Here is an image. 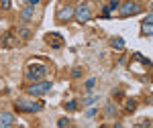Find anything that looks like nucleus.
Returning <instances> with one entry per match:
<instances>
[{"instance_id": "f257e3e1", "label": "nucleus", "mask_w": 153, "mask_h": 128, "mask_svg": "<svg viewBox=\"0 0 153 128\" xmlns=\"http://www.w3.org/2000/svg\"><path fill=\"white\" fill-rule=\"evenodd\" d=\"M45 75H47V67H45V65H41V63H33V61L27 65V77H29V79H33V82H41Z\"/></svg>"}, {"instance_id": "f03ea898", "label": "nucleus", "mask_w": 153, "mask_h": 128, "mask_svg": "<svg viewBox=\"0 0 153 128\" xmlns=\"http://www.w3.org/2000/svg\"><path fill=\"white\" fill-rule=\"evenodd\" d=\"M14 108L21 112H39V110H43V102H39V100H16Z\"/></svg>"}, {"instance_id": "7ed1b4c3", "label": "nucleus", "mask_w": 153, "mask_h": 128, "mask_svg": "<svg viewBox=\"0 0 153 128\" xmlns=\"http://www.w3.org/2000/svg\"><path fill=\"white\" fill-rule=\"evenodd\" d=\"M49 90H51V82H35L33 85L27 88V92L31 93V96H43V93H47Z\"/></svg>"}, {"instance_id": "20e7f679", "label": "nucleus", "mask_w": 153, "mask_h": 128, "mask_svg": "<svg viewBox=\"0 0 153 128\" xmlns=\"http://www.w3.org/2000/svg\"><path fill=\"white\" fill-rule=\"evenodd\" d=\"M118 8H120V16H131V14H139V12H141V6H139L137 2H133V0L123 2Z\"/></svg>"}, {"instance_id": "39448f33", "label": "nucleus", "mask_w": 153, "mask_h": 128, "mask_svg": "<svg viewBox=\"0 0 153 128\" xmlns=\"http://www.w3.org/2000/svg\"><path fill=\"white\" fill-rule=\"evenodd\" d=\"M74 16H76V21L80 24L88 23L90 18H92V12H90V6L88 4H80L78 8H76V12H74Z\"/></svg>"}, {"instance_id": "423d86ee", "label": "nucleus", "mask_w": 153, "mask_h": 128, "mask_svg": "<svg viewBox=\"0 0 153 128\" xmlns=\"http://www.w3.org/2000/svg\"><path fill=\"white\" fill-rule=\"evenodd\" d=\"M74 12H76V8L71 6V4H65V6H59L57 10V23H68V21H71L74 18Z\"/></svg>"}, {"instance_id": "0eeeda50", "label": "nucleus", "mask_w": 153, "mask_h": 128, "mask_svg": "<svg viewBox=\"0 0 153 128\" xmlns=\"http://www.w3.org/2000/svg\"><path fill=\"white\" fill-rule=\"evenodd\" d=\"M45 43H47L49 47H53V49H61V47L65 45L63 37L59 35V33H47V35H45Z\"/></svg>"}, {"instance_id": "6e6552de", "label": "nucleus", "mask_w": 153, "mask_h": 128, "mask_svg": "<svg viewBox=\"0 0 153 128\" xmlns=\"http://www.w3.org/2000/svg\"><path fill=\"white\" fill-rule=\"evenodd\" d=\"M14 124V114L10 112H0V128H8Z\"/></svg>"}, {"instance_id": "1a4fd4ad", "label": "nucleus", "mask_w": 153, "mask_h": 128, "mask_svg": "<svg viewBox=\"0 0 153 128\" xmlns=\"http://www.w3.org/2000/svg\"><path fill=\"white\" fill-rule=\"evenodd\" d=\"M16 43H19V39H16V35H14V33H6V35L2 37V47H6V49L16 47Z\"/></svg>"}, {"instance_id": "9d476101", "label": "nucleus", "mask_w": 153, "mask_h": 128, "mask_svg": "<svg viewBox=\"0 0 153 128\" xmlns=\"http://www.w3.org/2000/svg\"><path fill=\"white\" fill-rule=\"evenodd\" d=\"M33 12H35V6L27 4V6L23 8V12H21V18H23L25 23H27V21H31V18H33Z\"/></svg>"}, {"instance_id": "9b49d317", "label": "nucleus", "mask_w": 153, "mask_h": 128, "mask_svg": "<svg viewBox=\"0 0 153 128\" xmlns=\"http://www.w3.org/2000/svg\"><path fill=\"white\" fill-rule=\"evenodd\" d=\"M112 47H114L117 51H123V49H125V41H123L120 37H114V39H112Z\"/></svg>"}, {"instance_id": "f8f14e48", "label": "nucleus", "mask_w": 153, "mask_h": 128, "mask_svg": "<svg viewBox=\"0 0 153 128\" xmlns=\"http://www.w3.org/2000/svg\"><path fill=\"white\" fill-rule=\"evenodd\" d=\"M125 108H127V112H135V108H137V102H135V100H127Z\"/></svg>"}, {"instance_id": "ddd939ff", "label": "nucleus", "mask_w": 153, "mask_h": 128, "mask_svg": "<svg viewBox=\"0 0 153 128\" xmlns=\"http://www.w3.org/2000/svg\"><path fill=\"white\" fill-rule=\"evenodd\" d=\"M114 112H117V110H114V106H112V104H106V108H104V114H106V116H114Z\"/></svg>"}, {"instance_id": "4468645a", "label": "nucleus", "mask_w": 153, "mask_h": 128, "mask_svg": "<svg viewBox=\"0 0 153 128\" xmlns=\"http://www.w3.org/2000/svg\"><path fill=\"white\" fill-rule=\"evenodd\" d=\"M143 35L153 37V24H143Z\"/></svg>"}, {"instance_id": "2eb2a0df", "label": "nucleus", "mask_w": 153, "mask_h": 128, "mask_svg": "<svg viewBox=\"0 0 153 128\" xmlns=\"http://www.w3.org/2000/svg\"><path fill=\"white\" fill-rule=\"evenodd\" d=\"M94 102H96V96H86V98L82 100L84 106H90V104H94Z\"/></svg>"}, {"instance_id": "dca6fc26", "label": "nucleus", "mask_w": 153, "mask_h": 128, "mask_svg": "<svg viewBox=\"0 0 153 128\" xmlns=\"http://www.w3.org/2000/svg\"><path fill=\"white\" fill-rule=\"evenodd\" d=\"M21 39H25V41L31 39V31L29 29H21Z\"/></svg>"}, {"instance_id": "f3484780", "label": "nucleus", "mask_w": 153, "mask_h": 128, "mask_svg": "<svg viewBox=\"0 0 153 128\" xmlns=\"http://www.w3.org/2000/svg\"><path fill=\"white\" fill-rule=\"evenodd\" d=\"M0 6H2L4 10H8V8H10V0H0Z\"/></svg>"}, {"instance_id": "a211bd4d", "label": "nucleus", "mask_w": 153, "mask_h": 128, "mask_svg": "<svg viewBox=\"0 0 153 128\" xmlns=\"http://www.w3.org/2000/svg\"><path fill=\"white\" fill-rule=\"evenodd\" d=\"M76 102H74V100H70V102H68V104H65V110H76Z\"/></svg>"}, {"instance_id": "6ab92c4d", "label": "nucleus", "mask_w": 153, "mask_h": 128, "mask_svg": "<svg viewBox=\"0 0 153 128\" xmlns=\"http://www.w3.org/2000/svg\"><path fill=\"white\" fill-rule=\"evenodd\" d=\"M143 24H153V12L145 16V21H143Z\"/></svg>"}, {"instance_id": "aec40b11", "label": "nucleus", "mask_w": 153, "mask_h": 128, "mask_svg": "<svg viewBox=\"0 0 153 128\" xmlns=\"http://www.w3.org/2000/svg\"><path fill=\"white\" fill-rule=\"evenodd\" d=\"M57 124H59V128H68V124H70V122H68L65 118H61V120H59Z\"/></svg>"}, {"instance_id": "412c9836", "label": "nucleus", "mask_w": 153, "mask_h": 128, "mask_svg": "<svg viewBox=\"0 0 153 128\" xmlns=\"http://www.w3.org/2000/svg\"><path fill=\"white\" fill-rule=\"evenodd\" d=\"M94 83H96V79H94V77H90V79H88V82H86V88H88V90H90V88H94Z\"/></svg>"}, {"instance_id": "4be33fe9", "label": "nucleus", "mask_w": 153, "mask_h": 128, "mask_svg": "<svg viewBox=\"0 0 153 128\" xmlns=\"http://www.w3.org/2000/svg\"><path fill=\"white\" fill-rule=\"evenodd\" d=\"M80 73H82V69H78V67L71 71V75H74V77H80Z\"/></svg>"}, {"instance_id": "5701e85b", "label": "nucleus", "mask_w": 153, "mask_h": 128, "mask_svg": "<svg viewBox=\"0 0 153 128\" xmlns=\"http://www.w3.org/2000/svg\"><path fill=\"white\" fill-rule=\"evenodd\" d=\"M27 2H29L31 6H37V4H39V0H27Z\"/></svg>"}, {"instance_id": "b1692460", "label": "nucleus", "mask_w": 153, "mask_h": 128, "mask_svg": "<svg viewBox=\"0 0 153 128\" xmlns=\"http://www.w3.org/2000/svg\"><path fill=\"white\" fill-rule=\"evenodd\" d=\"M151 10H153V2H151Z\"/></svg>"}, {"instance_id": "393cba45", "label": "nucleus", "mask_w": 153, "mask_h": 128, "mask_svg": "<svg viewBox=\"0 0 153 128\" xmlns=\"http://www.w3.org/2000/svg\"><path fill=\"white\" fill-rule=\"evenodd\" d=\"M100 128H108V126H100Z\"/></svg>"}]
</instances>
